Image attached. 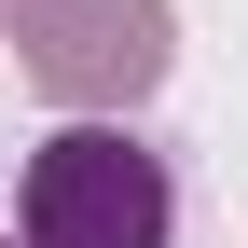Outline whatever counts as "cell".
<instances>
[{
  "mask_svg": "<svg viewBox=\"0 0 248 248\" xmlns=\"http://www.w3.org/2000/svg\"><path fill=\"white\" fill-rule=\"evenodd\" d=\"M0 14H14V0H0Z\"/></svg>",
  "mask_w": 248,
  "mask_h": 248,
  "instance_id": "obj_3",
  "label": "cell"
},
{
  "mask_svg": "<svg viewBox=\"0 0 248 248\" xmlns=\"http://www.w3.org/2000/svg\"><path fill=\"white\" fill-rule=\"evenodd\" d=\"M14 55L55 110H138L166 83L179 28H166V0H14Z\"/></svg>",
  "mask_w": 248,
  "mask_h": 248,
  "instance_id": "obj_2",
  "label": "cell"
},
{
  "mask_svg": "<svg viewBox=\"0 0 248 248\" xmlns=\"http://www.w3.org/2000/svg\"><path fill=\"white\" fill-rule=\"evenodd\" d=\"M14 207H28V248H166V234H179L166 152H138V138H124L110 110L55 124V138L28 152Z\"/></svg>",
  "mask_w": 248,
  "mask_h": 248,
  "instance_id": "obj_1",
  "label": "cell"
}]
</instances>
